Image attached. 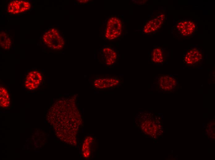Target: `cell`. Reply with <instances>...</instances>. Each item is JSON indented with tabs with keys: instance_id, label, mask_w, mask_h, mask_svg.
Instances as JSON below:
<instances>
[{
	"instance_id": "6da1fadb",
	"label": "cell",
	"mask_w": 215,
	"mask_h": 160,
	"mask_svg": "<svg viewBox=\"0 0 215 160\" xmlns=\"http://www.w3.org/2000/svg\"><path fill=\"white\" fill-rule=\"evenodd\" d=\"M70 99H61L56 102L50 107L47 114L48 122L54 128L56 134L66 142H71L74 106Z\"/></svg>"
},
{
	"instance_id": "7a4b0ae2",
	"label": "cell",
	"mask_w": 215,
	"mask_h": 160,
	"mask_svg": "<svg viewBox=\"0 0 215 160\" xmlns=\"http://www.w3.org/2000/svg\"><path fill=\"white\" fill-rule=\"evenodd\" d=\"M42 39L45 44L54 50H60L65 45V41L57 30L52 28L43 35Z\"/></svg>"
},
{
	"instance_id": "3957f363",
	"label": "cell",
	"mask_w": 215,
	"mask_h": 160,
	"mask_svg": "<svg viewBox=\"0 0 215 160\" xmlns=\"http://www.w3.org/2000/svg\"><path fill=\"white\" fill-rule=\"evenodd\" d=\"M122 29V23L120 19L115 17L110 18L106 24L105 38L109 40L117 38L121 34Z\"/></svg>"
},
{
	"instance_id": "277c9868",
	"label": "cell",
	"mask_w": 215,
	"mask_h": 160,
	"mask_svg": "<svg viewBox=\"0 0 215 160\" xmlns=\"http://www.w3.org/2000/svg\"><path fill=\"white\" fill-rule=\"evenodd\" d=\"M43 77L40 71L34 70L27 74L24 82L25 87L27 89L35 90L39 86L42 82Z\"/></svg>"
},
{
	"instance_id": "5b68a950",
	"label": "cell",
	"mask_w": 215,
	"mask_h": 160,
	"mask_svg": "<svg viewBox=\"0 0 215 160\" xmlns=\"http://www.w3.org/2000/svg\"><path fill=\"white\" fill-rule=\"evenodd\" d=\"M31 4L29 2L21 0H15L8 4L7 10L8 13L15 14L22 13L30 10Z\"/></svg>"
},
{
	"instance_id": "8992f818",
	"label": "cell",
	"mask_w": 215,
	"mask_h": 160,
	"mask_svg": "<svg viewBox=\"0 0 215 160\" xmlns=\"http://www.w3.org/2000/svg\"><path fill=\"white\" fill-rule=\"evenodd\" d=\"M165 18V15L161 14L150 20L144 27L143 32L149 34L155 32L161 26Z\"/></svg>"
},
{
	"instance_id": "52a82bcc",
	"label": "cell",
	"mask_w": 215,
	"mask_h": 160,
	"mask_svg": "<svg viewBox=\"0 0 215 160\" xmlns=\"http://www.w3.org/2000/svg\"><path fill=\"white\" fill-rule=\"evenodd\" d=\"M203 58L201 50L197 48H192L186 53L183 61L187 65H194L200 63Z\"/></svg>"
},
{
	"instance_id": "ba28073f",
	"label": "cell",
	"mask_w": 215,
	"mask_h": 160,
	"mask_svg": "<svg viewBox=\"0 0 215 160\" xmlns=\"http://www.w3.org/2000/svg\"><path fill=\"white\" fill-rule=\"evenodd\" d=\"M196 27L194 22L188 20L179 21L176 26L178 32L184 36L192 35L194 32Z\"/></svg>"
},
{
	"instance_id": "9c48e42d",
	"label": "cell",
	"mask_w": 215,
	"mask_h": 160,
	"mask_svg": "<svg viewBox=\"0 0 215 160\" xmlns=\"http://www.w3.org/2000/svg\"><path fill=\"white\" fill-rule=\"evenodd\" d=\"M119 79L115 78H99L95 80L94 85L98 89L108 88L118 85Z\"/></svg>"
},
{
	"instance_id": "30bf717a",
	"label": "cell",
	"mask_w": 215,
	"mask_h": 160,
	"mask_svg": "<svg viewBox=\"0 0 215 160\" xmlns=\"http://www.w3.org/2000/svg\"><path fill=\"white\" fill-rule=\"evenodd\" d=\"M177 81L173 77L166 75L162 76L158 80V85L162 90L169 91L172 90L176 86Z\"/></svg>"
},
{
	"instance_id": "8fae6325",
	"label": "cell",
	"mask_w": 215,
	"mask_h": 160,
	"mask_svg": "<svg viewBox=\"0 0 215 160\" xmlns=\"http://www.w3.org/2000/svg\"><path fill=\"white\" fill-rule=\"evenodd\" d=\"M106 64L108 65H112L115 62L117 58L116 52L109 47H106L103 50Z\"/></svg>"
},
{
	"instance_id": "7c38bea8",
	"label": "cell",
	"mask_w": 215,
	"mask_h": 160,
	"mask_svg": "<svg viewBox=\"0 0 215 160\" xmlns=\"http://www.w3.org/2000/svg\"><path fill=\"white\" fill-rule=\"evenodd\" d=\"M152 61L156 63H162L165 59L164 53L162 49L159 47L154 48L151 54Z\"/></svg>"
},
{
	"instance_id": "4fadbf2b",
	"label": "cell",
	"mask_w": 215,
	"mask_h": 160,
	"mask_svg": "<svg viewBox=\"0 0 215 160\" xmlns=\"http://www.w3.org/2000/svg\"><path fill=\"white\" fill-rule=\"evenodd\" d=\"M10 102L9 94L5 88L0 86V105L2 108H6L10 105Z\"/></svg>"
},
{
	"instance_id": "5bb4252c",
	"label": "cell",
	"mask_w": 215,
	"mask_h": 160,
	"mask_svg": "<svg viewBox=\"0 0 215 160\" xmlns=\"http://www.w3.org/2000/svg\"><path fill=\"white\" fill-rule=\"evenodd\" d=\"M11 44V40L8 35L5 32L1 31L0 34V44L2 48L4 50H9Z\"/></svg>"
},
{
	"instance_id": "9a60e30c",
	"label": "cell",
	"mask_w": 215,
	"mask_h": 160,
	"mask_svg": "<svg viewBox=\"0 0 215 160\" xmlns=\"http://www.w3.org/2000/svg\"><path fill=\"white\" fill-rule=\"evenodd\" d=\"M78 1L79 2L81 3H86L88 2H89V0H78Z\"/></svg>"
}]
</instances>
